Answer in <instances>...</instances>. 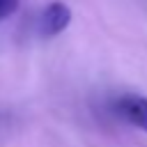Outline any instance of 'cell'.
<instances>
[{
  "instance_id": "3",
  "label": "cell",
  "mask_w": 147,
  "mask_h": 147,
  "mask_svg": "<svg viewBox=\"0 0 147 147\" xmlns=\"http://www.w3.org/2000/svg\"><path fill=\"white\" fill-rule=\"evenodd\" d=\"M18 5H21V0H0V21L9 18L11 14H16Z\"/></svg>"
},
{
  "instance_id": "2",
  "label": "cell",
  "mask_w": 147,
  "mask_h": 147,
  "mask_svg": "<svg viewBox=\"0 0 147 147\" xmlns=\"http://www.w3.org/2000/svg\"><path fill=\"white\" fill-rule=\"evenodd\" d=\"M71 18H74L71 7H69L67 2L55 0V2H51V5H46V7L41 9L39 23H37L39 34H41V37H46V39L57 37V34H62V32L71 25Z\"/></svg>"
},
{
  "instance_id": "1",
  "label": "cell",
  "mask_w": 147,
  "mask_h": 147,
  "mask_svg": "<svg viewBox=\"0 0 147 147\" xmlns=\"http://www.w3.org/2000/svg\"><path fill=\"white\" fill-rule=\"evenodd\" d=\"M113 113L124 119L129 126L147 133V96L142 94H122L113 101Z\"/></svg>"
}]
</instances>
